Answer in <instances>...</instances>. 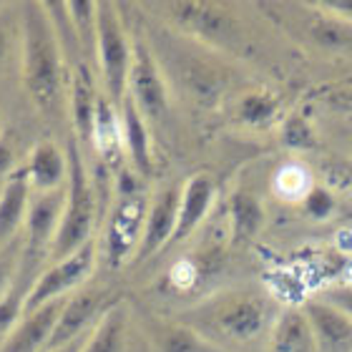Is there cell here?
<instances>
[{
  "label": "cell",
  "mask_w": 352,
  "mask_h": 352,
  "mask_svg": "<svg viewBox=\"0 0 352 352\" xmlns=\"http://www.w3.org/2000/svg\"><path fill=\"white\" fill-rule=\"evenodd\" d=\"M277 315L279 312L264 292L252 287H234L206 294L179 312L176 320L189 324L214 345L239 352L242 347L257 345L270 338Z\"/></svg>",
  "instance_id": "1"
},
{
  "label": "cell",
  "mask_w": 352,
  "mask_h": 352,
  "mask_svg": "<svg viewBox=\"0 0 352 352\" xmlns=\"http://www.w3.org/2000/svg\"><path fill=\"white\" fill-rule=\"evenodd\" d=\"M21 76L43 116L60 118L66 113L71 66L43 3L21 6Z\"/></svg>",
  "instance_id": "2"
},
{
  "label": "cell",
  "mask_w": 352,
  "mask_h": 352,
  "mask_svg": "<svg viewBox=\"0 0 352 352\" xmlns=\"http://www.w3.org/2000/svg\"><path fill=\"white\" fill-rule=\"evenodd\" d=\"M151 51L162 66L169 88H179L184 98L201 109H217L229 91V71L221 63V53L191 41L159 23L144 28Z\"/></svg>",
  "instance_id": "3"
},
{
  "label": "cell",
  "mask_w": 352,
  "mask_h": 352,
  "mask_svg": "<svg viewBox=\"0 0 352 352\" xmlns=\"http://www.w3.org/2000/svg\"><path fill=\"white\" fill-rule=\"evenodd\" d=\"M156 10V21L169 25L171 30L197 41V43L221 53V56H239L247 48V30L239 15L227 3L214 0H171L148 6Z\"/></svg>",
  "instance_id": "4"
},
{
  "label": "cell",
  "mask_w": 352,
  "mask_h": 352,
  "mask_svg": "<svg viewBox=\"0 0 352 352\" xmlns=\"http://www.w3.org/2000/svg\"><path fill=\"white\" fill-rule=\"evenodd\" d=\"M98 204H96L94 179L88 174V166L83 162V148L76 139H68V186H66V204L63 217L51 250V262L71 257L86 247L94 236ZM48 262V264H51Z\"/></svg>",
  "instance_id": "5"
},
{
  "label": "cell",
  "mask_w": 352,
  "mask_h": 352,
  "mask_svg": "<svg viewBox=\"0 0 352 352\" xmlns=\"http://www.w3.org/2000/svg\"><path fill=\"white\" fill-rule=\"evenodd\" d=\"M133 58V30L126 25L121 6L103 0L98 3V41H96V71L101 91L121 106L129 94V74Z\"/></svg>",
  "instance_id": "6"
},
{
  "label": "cell",
  "mask_w": 352,
  "mask_h": 352,
  "mask_svg": "<svg viewBox=\"0 0 352 352\" xmlns=\"http://www.w3.org/2000/svg\"><path fill=\"white\" fill-rule=\"evenodd\" d=\"M148 201L151 197H146V189L131 191V194H113V204L109 209V219L103 229V252H106L109 267L113 270L131 264L133 254L139 250Z\"/></svg>",
  "instance_id": "7"
},
{
  "label": "cell",
  "mask_w": 352,
  "mask_h": 352,
  "mask_svg": "<svg viewBox=\"0 0 352 352\" xmlns=\"http://www.w3.org/2000/svg\"><path fill=\"white\" fill-rule=\"evenodd\" d=\"M129 96L146 118V124H162L169 116L171 88L148 45L144 30H133V58L129 74Z\"/></svg>",
  "instance_id": "8"
},
{
  "label": "cell",
  "mask_w": 352,
  "mask_h": 352,
  "mask_svg": "<svg viewBox=\"0 0 352 352\" xmlns=\"http://www.w3.org/2000/svg\"><path fill=\"white\" fill-rule=\"evenodd\" d=\"M96 259H98V239H91L76 254L43 267V272L38 274V279L30 287V294L25 300V315L48 305V302L71 297L81 287H86V282L96 270Z\"/></svg>",
  "instance_id": "9"
},
{
  "label": "cell",
  "mask_w": 352,
  "mask_h": 352,
  "mask_svg": "<svg viewBox=\"0 0 352 352\" xmlns=\"http://www.w3.org/2000/svg\"><path fill=\"white\" fill-rule=\"evenodd\" d=\"M179 201H182V186L176 184H164L162 189L154 191V197L148 201L141 244L131 259V267H141L156 254L169 250L176 232V219H179Z\"/></svg>",
  "instance_id": "10"
},
{
  "label": "cell",
  "mask_w": 352,
  "mask_h": 352,
  "mask_svg": "<svg viewBox=\"0 0 352 352\" xmlns=\"http://www.w3.org/2000/svg\"><path fill=\"white\" fill-rule=\"evenodd\" d=\"M116 300L118 297H111V292L106 289V287L86 285V287H81L78 292H74L66 300L63 312H60V320H58V324H56V332H53L48 350L66 345V342H71V340H78V338H83V335H88V332L98 324L103 312H106Z\"/></svg>",
  "instance_id": "11"
},
{
  "label": "cell",
  "mask_w": 352,
  "mask_h": 352,
  "mask_svg": "<svg viewBox=\"0 0 352 352\" xmlns=\"http://www.w3.org/2000/svg\"><path fill=\"white\" fill-rule=\"evenodd\" d=\"M101 88L96 86L94 68L88 63H78L71 71V88H68V113L74 124V139L78 146L94 148V124L96 109H98Z\"/></svg>",
  "instance_id": "12"
},
{
  "label": "cell",
  "mask_w": 352,
  "mask_h": 352,
  "mask_svg": "<svg viewBox=\"0 0 352 352\" xmlns=\"http://www.w3.org/2000/svg\"><path fill=\"white\" fill-rule=\"evenodd\" d=\"M214 201H217V184L209 174H194L189 182L182 186V201H179V219H176V232L171 239V247L189 242L197 234L212 212Z\"/></svg>",
  "instance_id": "13"
},
{
  "label": "cell",
  "mask_w": 352,
  "mask_h": 352,
  "mask_svg": "<svg viewBox=\"0 0 352 352\" xmlns=\"http://www.w3.org/2000/svg\"><path fill=\"white\" fill-rule=\"evenodd\" d=\"M66 300L48 302L43 307L33 309L13 327V332L0 345V352H45L51 345V338L56 332V324L60 320V312L66 307Z\"/></svg>",
  "instance_id": "14"
},
{
  "label": "cell",
  "mask_w": 352,
  "mask_h": 352,
  "mask_svg": "<svg viewBox=\"0 0 352 352\" xmlns=\"http://www.w3.org/2000/svg\"><path fill=\"white\" fill-rule=\"evenodd\" d=\"M307 315L317 352H352V320L322 297H309L302 305Z\"/></svg>",
  "instance_id": "15"
},
{
  "label": "cell",
  "mask_w": 352,
  "mask_h": 352,
  "mask_svg": "<svg viewBox=\"0 0 352 352\" xmlns=\"http://www.w3.org/2000/svg\"><path fill=\"white\" fill-rule=\"evenodd\" d=\"M118 116H121V136H124L126 162L131 164V169L141 179H146V176L154 174L151 126L146 124V118L141 116V111L136 109V103L131 101L129 94H126V98L118 106Z\"/></svg>",
  "instance_id": "16"
},
{
  "label": "cell",
  "mask_w": 352,
  "mask_h": 352,
  "mask_svg": "<svg viewBox=\"0 0 352 352\" xmlns=\"http://www.w3.org/2000/svg\"><path fill=\"white\" fill-rule=\"evenodd\" d=\"M28 174L30 189L36 194L43 191L66 189L68 184V154L60 151V146L51 139H41L30 148L28 164H23Z\"/></svg>",
  "instance_id": "17"
},
{
  "label": "cell",
  "mask_w": 352,
  "mask_h": 352,
  "mask_svg": "<svg viewBox=\"0 0 352 352\" xmlns=\"http://www.w3.org/2000/svg\"><path fill=\"white\" fill-rule=\"evenodd\" d=\"M30 199H33V189H30L28 174L25 169L15 171L0 189V250L23 236Z\"/></svg>",
  "instance_id": "18"
},
{
  "label": "cell",
  "mask_w": 352,
  "mask_h": 352,
  "mask_svg": "<svg viewBox=\"0 0 352 352\" xmlns=\"http://www.w3.org/2000/svg\"><path fill=\"white\" fill-rule=\"evenodd\" d=\"M144 330H146L151 352H232L209 342L197 330H191L189 324L179 322L176 317L174 320L151 317L144 324Z\"/></svg>",
  "instance_id": "19"
},
{
  "label": "cell",
  "mask_w": 352,
  "mask_h": 352,
  "mask_svg": "<svg viewBox=\"0 0 352 352\" xmlns=\"http://www.w3.org/2000/svg\"><path fill=\"white\" fill-rule=\"evenodd\" d=\"M131 335V307L118 297L88 335L83 352H126Z\"/></svg>",
  "instance_id": "20"
},
{
  "label": "cell",
  "mask_w": 352,
  "mask_h": 352,
  "mask_svg": "<svg viewBox=\"0 0 352 352\" xmlns=\"http://www.w3.org/2000/svg\"><path fill=\"white\" fill-rule=\"evenodd\" d=\"M94 151L113 169H118L124 162V136H121V116L118 106L101 91L98 109H96L94 124Z\"/></svg>",
  "instance_id": "21"
},
{
  "label": "cell",
  "mask_w": 352,
  "mask_h": 352,
  "mask_svg": "<svg viewBox=\"0 0 352 352\" xmlns=\"http://www.w3.org/2000/svg\"><path fill=\"white\" fill-rule=\"evenodd\" d=\"M267 342L270 352H317L315 335L302 307L279 309Z\"/></svg>",
  "instance_id": "22"
},
{
  "label": "cell",
  "mask_w": 352,
  "mask_h": 352,
  "mask_svg": "<svg viewBox=\"0 0 352 352\" xmlns=\"http://www.w3.org/2000/svg\"><path fill=\"white\" fill-rule=\"evenodd\" d=\"M232 244H250L264 227V206L250 189H236L227 204Z\"/></svg>",
  "instance_id": "23"
},
{
  "label": "cell",
  "mask_w": 352,
  "mask_h": 352,
  "mask_svg": "<svg viewBox=\"0 0 352 352\" xmlns=\"http://www.w3.org/2000/svg\"><path fill=\"white\" fill-rule=\"evenodd\" d=\"M279 109H282V98L274 91L252 88V91H244V94L236 96L232 116H234L236 124L247 126V129H262L279 116Z\"/></svg>",
  "instance_id": "24"
},
{
  "label": "cell",
  "mask_w": 352,
  "mask_h": 352,
  "mask_svg": "<svg viewBox=\"0 0 352 352\" xmlns=\"http://www.w3.org/2000/svg\"><path fill=\"white\" fill-rule=\"evenodd\" d=\"M68 13L76 30V41L88 66H96V41H98V3L94 0H68Z\"/></svg>",
  "instance_id": "25"
},
{
  "label": "cell",
  "mask_w": 352,
  "mask_h": 352,
  "mask_svg": "<svg viewBox=\"0 0 352 352\" xmlns=\"http://www.w3.org/2000/svg\"><path fill=\"white\" fill-rule=\"evenodd\" d=\"M315 186V179H312V171L300 162H287L282 164L274 174V182H272V189L279 199L285 201H294V204H302L305 197Z\"/></svg>",
  "instance_id": "26"
},
{
  "label": "cell",
  "mask_w": 352,
  "mask_h": 352,
  "mask_svg": "<svg viewBox=\"0 0 352 352\" xmlns=\"http://www.w3.org/2000/svg\"><path fill=\"white\" fill-rule=\"evenodd\" d=\"M36 277H28V274H18V282L15 287L8 292V297L0 300V345L6 342V338L13 332V327L23 320L25 315V300L30 294V287H33Z\"/></svg>",
  "instance_id": "27"
},
{
  "label": "cell",
  "mask_w": 352,
  "mask_h": 352,
  "mask_svg": "<svg viewBox=\"0 0 352 352\" xmlns=\"http://www.w3.org/2000/svg\"><path fill=\"white\" fill-rule=\"evenodd\" d=\"M279 139L289 151H297V154H305V151H315L317 148V131L312 121H309L305 113H289V116L282 121V131H279Z\"/></svg>",
  "instance_id": "28"
},
{
  "label": "cell",
  "mask_w": 352,
  "mask_h": 352,
  "mask_svg": "<svg viewBox=\"0 0 352 352\" xmlns=\"http://www.w3.org/2000/svg\"><path fill=\"white\" fill-rule=\"evenodd\" d=\"M23 267V236L0 250V300L15 287Z\"/></svg>",
  "instance_id": "29"
},
{
  "label": "cell",
  "mask_w": 352,
  "mask_h": 352,
  "mask_svg": "<svg viewBox=\"0 0 352 352\" xmlns=\"http://www.w3.org/2000/svg\"><path fill=\"white\" fill-rule=\"evenodd\" d=\"M335 206H338V201H335V191H332L327 184H315L312 191H309L307 197H305V201H302L305 214L312 217V219H317V221L332 217Z\"/></svg>",
  "instance_id": "30"
},
{
  "label": "cell",
  "mask_w": 352,
  "mask_h": 352,
  "mask_svg": "<svg viewBox=\"0 0 352 352\" xmlns=\"http://www.w3.org/2000/svg\"><path fill=\"white\" fill-rule=\"evenodd\" d=\"M317 297H322L324 302H330L332 307H338L342 315H347L352 320V285L327 287V289H324V292H320Z\"/></svg>",
  "instance_id": "31"
},
{
  "label": "cell",
  "mask_w": 352,
  "mask_h": 352,
  "mask_svg": "<svg viewBox=\"0 0 352 352\" xmlns=\"http://www.w3.org/2000/svg\"><path fill=\"white\" fill-rule=\"evenodd\" d=\"M23 166L15 164V148L10 144V136L8 133H0V189L6 186V182L15 171H21Z\"/></svg>",
  "instance_id": "32"
},
{
  "label": "cell",
  "mask_w": 352,
  "mask_h": 352,
  "mask_svg": "<svg viewBox=\"0 0 352 352\" xmlns=\"http://www.w3.org/2000/svg\"><path fill=\"white\" fill-rule=\"evenodd\" d=\"M317 8L332 18H338L340 23L352 25V0H327V3H317Z\"/></svg>",
  "instance_id": "33"
},
{
  "label": "cell",
  "mask_w": 352,
  "mask_h": 352,
  "mask_svg": "<svg viewBox=\"0 0 352 352\" xmlns=\"http://www.w3.org/2000/svg\"><path fill=\"white\" fill-rule=\"evenodd\" d=\"M8 10H0V66H6V60L10 58V45H13V33L10 28V21H8Z\"/></svg>",
  "instance_id": "34"
},
{
  "label": "cell",
  "mask_w": 352,
  "mask_h": 352,
  "mask_svg": "<svg viewBox=\"0 0 352 352\" xmlns=\"http://www.w3.org/2000/svg\"><path fill=\"white\" fill-rule=\"evenodd\" d=\"M88 335H91V332H88ZM88 335H83V338H78V340H71V342H66V345H60V347H53V350H48V352H83Z\"/></svg>",
  "instance_id": "35"
},
{
  "label": "cell",
  "mask_w": 352,
  "mask_h": 352,
  "mask_svg": "<svg viewBox=\"0 0 352 352\" xmlns=\"http://www.w3.org/2000/svg\"><path fill=\"white\" fill-rule=\"evenodd\" d=\"M347 139H350V146H352V126H350V136H347Z\"/></svg>",
  "instance_id": "36"
}]
</instances>
